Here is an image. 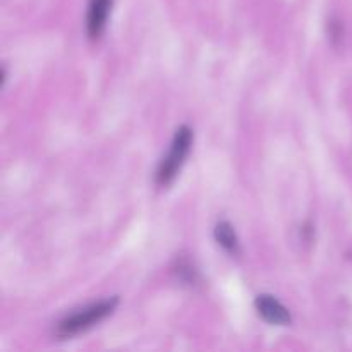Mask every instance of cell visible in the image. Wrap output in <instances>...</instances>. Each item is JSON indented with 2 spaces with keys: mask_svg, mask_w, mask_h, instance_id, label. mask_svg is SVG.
Masks as SVG:
<instances>
[{
  "mask_svg": "<svg viewBox=\"0 0 352 352\" xmlns=\"http://www.w3.org/2000/svg\"><path fill=\"white\" fill-rule=\"evenodd\" d=\"M192 144V131L188 126H181L175 131V136L172 140L170 151L167 157L162 160L160 167L157 170V182L160 186H168L181 170L186 157L189 155Z\"/></svg>",
  "mask_w": 352,
  "mask_h": 352,
  "instance_id": "cell-2",
  "label": "cell"
},
{
  "mask_svg": "<svg viewBox=\"0 0 352 352\" xmlns=\"http://www.w3.org/2000/svg\"><path fill=\"white\" fill-rule=\"evenodd\" d=\"M110 9H112V0H89L86 28H88V34L91 40L100 38V34L103 33Z\"/></svg>",
  "mask_w": 352,
  "mask_h": 352,
  "instance_id": "cell-4",
  "label": "cell"
},
{
  "mask_svg": "<svg viewBox=\"0 0 352 352\" xmlns=\"http://www.w3.org/2000/svg\"><path fill=\"white\" fill-rule=\"evenodd\" d=\"M215 239L227 253L237 254L239 253V239L236 236V230L229 222H220L215 227Z\"/></svg>",
  "mask_w": 352,
  "mask_h": 352,
  "instance_id": "cell-5",
  "label": "cell"
},
{
  "mask_svg": "<svg viewBox=\"0 0 352 352\" xmlns=\"http://www.w3.org/2000/svg\"><path fill=\"white\" fill-rule=\"evenodd\" d=\"M117 305H119V298H110L67 316V318L58 323L57 336L62 337V339H67V337H72L76 333H81L85 330L91 329L93 325H96V323L105 320L109 315H112Z\"/></svg>",
  "mask_w": 352,
  "mask_h": 352,
  "instance_id": "cell-1",
  "label": "cell"
},
{
  "mask_svg": "<svg viewBox=\"0 0 352 352\" xmlns=\"http://www.w3.org/2000/svg\"><path fill=\"white\" fill-rule=\"evenodd\" d=\"M254 306H256L261 318H263L267 323H272V325L284 327L292 322L289 309L285 308L280 301H277L274 296H268V294L258 296L256 301H254Z\"/></svg>",
  "mask_w": 352,
  "mask_h": 352,
  "instance_id": "cell-3",
  "label": "cell"
}]
</instances>
